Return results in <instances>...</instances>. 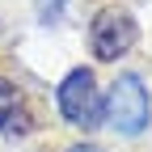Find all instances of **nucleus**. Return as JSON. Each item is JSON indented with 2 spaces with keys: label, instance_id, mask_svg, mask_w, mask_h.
Here are the masks:
<instances>
[{
  "label": "nucleus",
  "instance_id": "obj_1",
  "mask_svg": "<svg viewBox=\"0 0 152 152\" xmlns=\"http://www.w3.org/2000/svg\"><path fill=\"white\" fill-rule=\"evenodd\" d=\"M102 110H106V123L118 131V135H140V131L148 127V118H152L148 93L140 85V76H131V72L114 80V89H110V97L102 102Z\"/></svg>",
  "mask_w": 152,
  "mask_h": 152
},
{
  "label": "nucleus",
  "instance_id": "obj_2",
  "mask_svg": "<svg viewBox=\"0 0 152 152\" xmlns=\"http://www.w3.org/2000/svg\"><path fill=\"white\" fill-rule=\"evenodd\" d=\"M135 38H140V26L131 21V13L118 9V4L102 9L93 17V26H89V47H93L97 59H118V55H127L135 47Z\"/></svg>",
  "mask_w": 152,
  "mask_h": 152
},
{
  "label": "nucleus",
  "instance_id": "obj_3",
  "mask_svg": "<svg viewBox=\"0 0 152 152\" xmlns=\"http://www.w3.org/2000/svg\"><path fill=\"white\" fill-rule=\"evenodd\" d=\"M59 114L72 127H93L102 118V97H97V80L89 68L68 72V80L59 85Z\"/></svg>",
  "mask_w": 152,
  "mask_h": 152
},
{
  "label": "nucleus",
  "instance_id": "obj_4",
  "mask_svg": "<svg viewBox=\"0 0 152 152\" xmlns=\"http://www.w3.org/2000/svg\"><path fill=\"white\" fill-rule=\"evenodd\" d=\"M30 127H34V118H30V110H26L21 89H17L13 80H4V76H0V131H4V135H13V140H21Z\"/></svg>",
  "mask_w": 152,
  "mask_h": 152
},
{
  "label": "nucleus",
  "instance_id": "obj_5",
  "mask_svg": "<svg viewBox=\"0 0 152 152\" xmlns=\"http://www.w3.org/2000/svg\"><path fill=\"white\" fill-rule=\"evenodd\" d=\"M68 152H102V148H93V144H76V148H68Z\"/></svg>",
  "mask_w": 152,
  "mask_h": 152
}]
</instances>
